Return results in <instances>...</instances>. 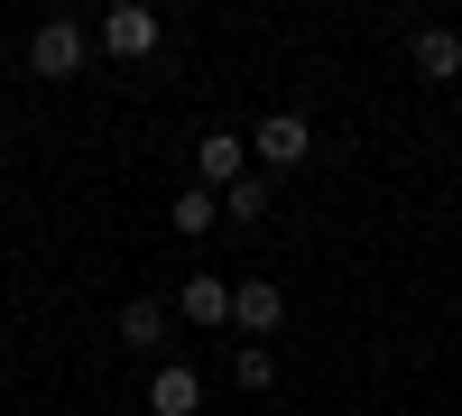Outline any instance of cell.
Segmentation results:
<instances>
[{
	"mask_svg": "<svg viewBox=\"0 0 462 416\" xmlns=\"http://www.w3.org/2000/svg\"><path fill=\"white\" fill-rule=\"evenodd\" d=\"M102 47V37L84 19H37L28 28V74H47V84H65V74H84V56Z\"/></svg>",
	"mask_w": 462,
	"mask_h": 416,
	"instance_id": "obj_1",
	"label": "cell"
},
{
	"mask_svg": "<svg viewBox=\"0 0 462 416\" xmlns=\"http://www.w3.org/2000/svg\"><path fill=\"white\" fill-rule=\"evenodd\" d=\"M250 158H259V167H305V158H315V130H305V111H268V121L250 130Z\"/></svg>",
	"mask_w": 462,
	"mask_h": 416,
	"instance_id": "obj_2",
	"label": "cell"
},
{
	"mask_svg": "<svg viewBox=\"0 0 462 416\" xmlns=\"http://www.w3.org/2000/svg\"><path fill=\"white\" fill-rule=\"evenodd\" d=\"M241 176H250V139H241V130H213V139L195 148V185H204V195H231Z\"/></svg>",
	"mask_w": 462,
	"mask_h": 416,
	"instance_id": "obj_3",
	"label": "cell"
},
{
	"mask_svg": "<svg viewBox=\"0 0 462 416\" xmlns=\"http://www.w3.org/2000/svg\"><path fill=\"white\" fill-rule=\"evenodd\" d=\"M93 37H102V56H148V47H158V10H139V0H111Z\"/></svg>",
	"mask_w": 462,
	"mask_h": 416,
	"instance_id": "obj_4",
	"label": "cell"
},
{
	"mask_svg": "<svg viewBox=\"0 0 462 416\" xmlns=\"http://www.w3.org/2000/svg\"><path fill=\"white\" fill-rule=\"evenodd\" d=\"M204 407V370L195 361H158L148 370V416H195Z\"/></svg>",
	"mask_w": 462,
	"mask_h": 416,
	"instance_id": "obj_5",
	"label": "cell"
},
{
	"mask_svg": "<svg viewBox=\"0 0 462 416\" xmlns=\"http://www.w3.org/2000/svg\"><path fill=\"white\" fill-rule=\"evenodd\" d=\"M231 324H241L250 343H268V333L287 324V296L268 287V278H241V287H231Z\"/></svg>",
	"mask_w": 462,
	"mask_h": 416,
	"instance_id": "obj_6",
	"label": "cell"
},
{
	"mask_svg": "<svg viewBox=\"0 0 462 416\" xmlns=\"http://www.w3.org/2000/svg\"><path fill=\"white\" fill-rule=\"evenodd\" d=\"M167 324H176V296H130V306H121V343L130 352H158Z\"/></svg>",
	"mask_w": 462,
	"mask_h": 416,
	"instance_id": "obj_7",
	"label": "cell"
},
{
	"mask_svg": "<svg viewBox=\"0 0 462 416\" xmlns=\"http://www.w3.org/2000/svg\"><path fill=\"white\" fill-rule=\"evenodd\" d=\"M407 65L426 74V84H462V37H453V28H416Z\"/></svg>",
	"mask_w": 462,
	"mask_h": 416,
	"instance_id": "obj_8",
	"label": "cell"
},
{
	"mask_svg": "<svg viewBox=\"0 0 462 416\" xmlns=\"http://www.w3.org/2000/svg\"><path fill=\"white\" fill-rule=\"evenodd\" d=\"M176 315H185V324H231V278L195 269V278L176 287Z\"/></svg>",
	"mask_w": 462,
	"mask_h": 416,
	"instance_id": "obj_9",
	"label": "cell"
},
{
	"mask_svg": "<svg viewBox=\"0 0 462 416\" xmlns=\"http://www.w3.org/2000/svg\"><path fill=\"white\" fill-rule=\"evenodd\" d=\"M231 389H241V398H268V389H278V361H268V343H241V352H231Z\"/></svg>",
	"mask_w": 462,
	"mask_h": 416,
	"instance_id": "obj_10",
	"label": "cell"
},
{
	"mask_svg": "<svg viewBox=\"0 0 462 416\" xmlns=\"http://www.w3.org/2000/svg\"><path fill=\"white\" fill-rule=\"evenodd\" d=\"M176 232H222V195L185 185V195H176Z\"/></svg>",
	"mask_w": 462,
	"mask_h": 416,
	"instance_id": "obj_11",
	"label": "cell"
},
{
	"mask_svg": "<svg viewBox=\"0 0 462 416\" xmlns=\"http://www.w3.org/2000/svg\"><path fill=\"white\" fill-rule=\"evenodd\" d=\"M222 213H231V222H259V213H268V185H259V176H241V185L222 195Z\"/></svg>",
	"mask_w": 462,
	"mask_h": 416,
	"instance_id": "obj_12",
	"label": "cell"
}]
</instances>
